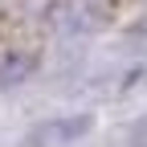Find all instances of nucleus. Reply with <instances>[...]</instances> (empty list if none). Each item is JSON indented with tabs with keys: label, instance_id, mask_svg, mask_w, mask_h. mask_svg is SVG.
<instances>
[{
	"label": "nucleus",
	"instance_id": "1",
	"mask_svg": "<svg viewBox=\"0 0 147 147\" xmlns=\"http://www.w3.org/2000/svg\"><path fill=\"white\" fill-rule=\"evenodd\" d=\"M29 69H33V61L25 57V53H8V57L0 61V86H8V82H21Z\"/></svg>",
	"mask_w": 147,
	"mask_h": 147
}]
</instances>
